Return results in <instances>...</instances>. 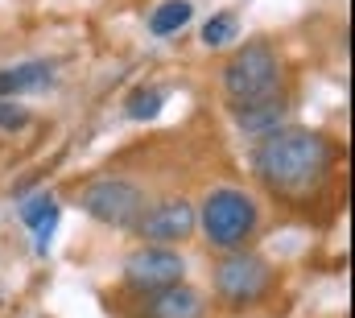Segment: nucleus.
<instances>
[{
	"label": "nucleus",
	"instance_id": "obj_1",
	"mask_svg": "<svg viewBox=\"0 0 355 318\" xmlns=\"http://www.w3.org/2000/svg\"><path fill=\"white\" fill-rule=\"evenodd\" d=\"M335 165V145L314 128H272L252 153V169L268 194L285 203H306L322 190Z\"/></svg>",
	"mask_w": 355,
	"mask_h": 318
},
{
	"label": "nucleus",
	"instance_id": "obj_2",
	"mask_svg": "<svg viewBox=\"0 0 355 318\" xmlns=\"http://www.w3.org/2000/svg\"><path fill=\"white\" fill-rule=\"evenodd\" d=\"M281 54L272 50V42L252 37L248 46H240V54L227 58L223 67V95L227 103H252V99H268L281 95Z\"/></svg>",
	"mask_w": 355,
	"mask_h": 318
},
{
	"label": "nucleus",
	"instance_id": "obj_3",
	"mask_svg": "<svg viewBox=\"0 0 355 318\" xmlns=\"http://www.w3.org/2000/svg\"><path fill=\"white\" fill-rule=\"evenodd\" d=\"M198 224H202V232H207V240L215 248H240L244 240L257 232L261 211H257V203L244 190L219 186V190L207 194V203L198 211Z\"/></svg>",
	"mask_w": 355,
	"mask_h": 318
},
{
	"label": "nucleus",
	"instance_id": "obj_4",
	"mask_svg": "<svg viewBox=\"0 0 355 318\" xmlns=\"http://www.w3.org/2000/svg\"><path fill=\"white\" fill-rule=\"evenodd\" d=\"M215 294L223 306L232 310H244V306H257L272 290V265L257 252H227L219 265H215V277H211Z\"/></svg>",
	"mask_w": 355,
	"mask_h": 318
},
{
	"label": "nucleus",
	"instance_id": "obj_5",
	"mask_svg": "<svg viewBox=\"0 0 355 318\" xmlns=\"http://www.w3.org/2000/svg\"><path fill=\"white\" fill-rule=\"evenodd\" d=\"M83 211L103 228H137L145 211V190L128 178H99L83 190Z\"/></svg>",
	"mask_w": 355,
	"mask_h": 318
},
{
	"label": "nucleus",
	"instance_id": "obj_6",
	"mask_svg": "<svg viewBox=\"0 0 355 318\" xmlns=\"http://www.w3.org/2000/svg\"><path fill=\"white\" fill-rule=\"evenodd\" d=\"M182 273H186L182 252L166 248V244H145V248H137V252L124 260V281H128V290H137V294L170 290V285L182 281Z\"/></svg>",
	"mask_w": 355,
	"mask_h": 318
},
{
	"label": "nucleus",
	"instance_id": "obj_7",
	"mask_svg": "<svg viewBox=\"0 0 355 318\" xmlns=\"http://www.w3.org/2000/svg\"><path fill=\"white\" fill-rule=\"evenodd\" d=\"M194 228H198V211H194L186 199H162L157 207H145V211H141V219H137L132 232H141L149 244L174 248V244H182Z\"/></svg>",
	"mask_w": 355,
	"mask_h": 318
},
{
	"label": "nucleus",
	"instance_id": "obj_8",
	"mask_svg": "<svg viewBox=\"0 0 355 318\" xmlns=\"http://www.w3.org/2000/svg\"><path fill=\"white\" fill-rule=\"evenodd\" d=\"M232 108V120L240 133H272L285 112H289V99L285 95H268V99H252V103H227Z\"/></svg>",
	"mask_w": 355,
	"mask_h": 318
},
{
	"label": "nucleus",
	"instance_id": "obj_9",
	"mask_svg": "<svg viewBox=\"0 0 355 318\" xmlns=\"http://www.w3.org/2000/svg\"><path fill=\"white\" fill-rule=\"evenodd\" d=\"M207 315V302H202V294L198 290H190V285H170V290H157L153 294V302H149V310L145 318H202Z\"/></svg>",
	"mask_w": 355,
	"mask_h": 318
},
{
	"label": "nucleus",
	"instance_id": "obj_10",
	"mask_svg": "<svg viewBox=\"0 0 355 318\" xmlns=\"http://www.w3.org/2000/svg\"><path fill=\"white\" fill-rule=\"evenodd\" d=\"M50 87H54V62H21V67L0 71V99H17V95H33Z\"/></svg>",
	"mask_w": 355,
	"mask_h": 318
},
{
	"label": "nucleus",
	"instance_id": "obj_11",
	"mask_svg": "<svg viewBox=\"0 0 355 318\" xmlns=\"http://www.w3.org/2000/svg\"><path fill=\"white\" fill-rule=\"evenodd\" d=\"M190 21H194V4L190 0H166V4H157L149 12V33L153 37H174Z\"/></svg>",
	"mask_w": 355,
	"mask_h": 318
},
{
	"label": "nucleus",
	"instance_id": "obj_12",
	"mask_svg": "<svg viewBox=\"0 0 355 318\" xmlns=\"http://www.w3.org/2000/svg\"><path fill=\"white\" fill-rule=\"evenodd\" d=\"M162 108H166V95L157 91V87H137L132 95H128V103H124V112H128V120H157L162 116Z\"/></svg>",
	"mask_w": 355,
	"mask_h": 318
},
{
	"label": "nucleus",
	"instance_id": "obj_13",
	"mask_svg": "<svg viewBox=\"0 0 355 318\" xmlns=\"http://www.w3.org/2000/svg\"><path fill=\"white\" fill-rule=\"evenodd\" d=\"M240 33V17L236 12H215L211 21H202V46L219 50V46H232Z\"/></svg>",
	"mask_w": 355,
	"mask_h": 318
},
{
	"label": "nucleus",
	"instance_id": "obj_14",
	"mask_svg": "<svg viewBox=\"0 0 355 318\" xmlns=\"http://www.w3.org/2000/svg\"><path fill=\"white\" fill-rule=\"evenodd\" d=\"M50 211H58V203H54L50 190H42V194H33L29 203H21V224H25L29 232H37V224H42Z\"/></svg>",
	"mask_w": 355,
	"mask_h": 318
},
{
	"label": "nucleus",
	"instance_id": "obj_15",
	"mask_svg": "<svg viewBox=\"0 0 355 318\" xmlns=\"http://www.w3.org/2000/svg\"><path fill=\"white\" fill-rule=\"evenodd\" d=\"M33 116H29V108H21L17 99H0V128H8V133H17V128H25Z\"/></svg>",
	"mask_w": 355,
	"mask_h": 318
},
{
	"label": "nucleus",
	"instance_id": "obj_16",
	"mask_svg": "<svg viewBox=\"0 0 355 318\" xmlns=\"http://www.w3.org/2000/svg\"><path fill=\"white\" fill-rule=\"evenodd\" d=\"M54 232H58V211H50V215L37 224V232H33V240H37V252H46V248H50Z\"/></svg>",
	"mask_w": 355,
	"mask_h": 318
}]
</instances>
